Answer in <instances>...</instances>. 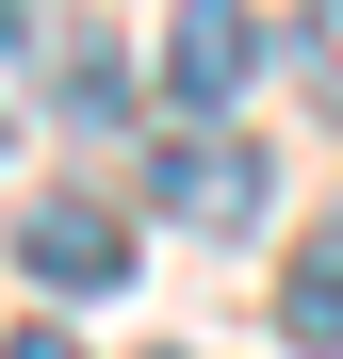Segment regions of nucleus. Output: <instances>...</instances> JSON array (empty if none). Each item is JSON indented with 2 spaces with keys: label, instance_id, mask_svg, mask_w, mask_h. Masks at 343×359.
I'll return each mask as SVG.
<instances>
[{
  "label": "nucleus",
  "instance_id": "1",
  "mask_svg": "<svg viewBox=\"0 0 343 359\" xmlns=\"http://www.w3.org/2000/svg\"><path fill=\"white\" fill-rule=\"evenodd\" d=\"M262 196H278V163L246 131H213V114L147 147V212H180V229H262Z\"/></svg>",
  "mask_w": 343,
  "mask_h": 359
},
{
  "label": "nucleus",
  "instance_id": "2",
  "mask_svg": "<svg viewBox=\"0 0 343 359\" xmlns=\"http://www.w3.org/2000/svg\"><path fill=\"white\" fill-rule=\"evenodd\" d=\"M246 82H262V17H246V0H180V17H163V98H180V114H229Z\"/></svg>",
  "mask_w": 343,
  "mask_h": 359
},
{
  "label": "nucleus",
  "instance_id": "3",
  "mask_svg": "<svg viewBox=\"0 0 343 359\" xmlns=\"http://www.w3.org/2000/svg\"><path fill=\"white\" fill-rule=\"evenodd\" d=\"M17 262H33L49 294H114V278H131V212H98V196H33V212H17Z\"/></svg>",
  "mask_w": 343,
  "mask_h": 359
},
{
  "label": "nucleus",
  "instance_id": "4",
  "mask_svg": "<svg viewBox=\"0 0 343 359\" xmlns=\"http://www.w3.org/2000/svg\"><path fill=\"white\" fill-rule=\"evenodd\" d=\"M278 343H295V359H343V245L278 278Z\"/></svg>",
  "mask_w": 343,
  "mask_h": 359
},
{
  "label": "nucleus",
  "instance_id": "5",
  "mask_svg": "<svg viewBox=\"0 0 343 359\" xmlns=\"http://www.w3.org/2000/svg\"><path fill=\"white\" fill-rule=\"evenodd\" d=\"M311 98L343 114V0H327V17H311Z\"/></svg>",
  "mask_w": 343,
  "mask_h": 359
},
{
  "label": "nucleus",
  "instance_id": "6",
  "mask_svg": "<svg viewBox=\"0 0 343 359\" xmlns=\"http://www.w3.org/2000/svg\"><path fill=\"white\" fill-rule=\"evenodd\" d=\"M0 359H82V343H66V327H17V343H0Z\"/></svg>",
  "mask_w": 343,
  "mask_h": 359
}]
</instances>
